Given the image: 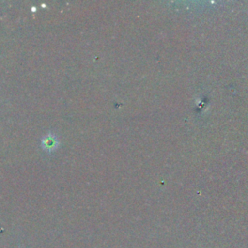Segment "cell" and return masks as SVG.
<instances>
[{
    "instance_id": "6da1fadb",
    "label": "cell",
    "mask_w": 248,
    "mask_h": 248,
    "mask_svg": "<svg viewBox=\"0 0 248 248\" xmlns=\"http://www.w3.org/2000/svg\"><path fill=\"white\" fill-rule=\"evenodd\" d=\"M41 145H42V148L47 152V153H51L53 151H55L59 145H60V142H59V140L57 138V136L51 132L46 134L42 140H41Z\"/></svg>"
}]
</instances>
